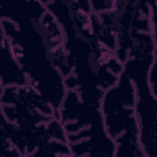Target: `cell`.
Segmentation results:
<instances>
[{"mask_svg":"<svg viewBox=\"0 0 157 157\" xmlns=\"http://www.w3.org/2000/svg\"><path fill=\"white\" fill-rule=\"evenodd\" d=\"M1 87L28 84L26 76L15 59L8 40L1 33Z\"/></svg>","mask_w":157,"mask_h":157,"instance_id":"obj_4","label":"cell"},{"mask_svg":"<svg viewBox=\"0 0 157 157\" xmlns=\"http://www.w3.org/2000/svg\"><path fill=\"white\" fill-rule=\"evenodd\" d=\"M100 110L105 131L116 145L115 157H145L139 141L136 90L124 72L104 93Z\"/></svg>","mask_w":157,"mask_h":157,"instance_id":"obj_2","label":"cell"},{"mask_svg":"<svg viewBox=\"0 0 157 157\" xmlns=\"http://www.w3.org/2000/svg\"><path fill=\"white\" fill-rule=\"evenodd\" d=\"M1 116L19 127H34L55 118L56 111L31 85H12L1 87Z\"/></svg>","mask_w":157,"mask_h":157,"instance_id":"obj_3","label":"cell"},{"mask_svg":"<svg viewBox=\"0 0 157 157\" xmlns=\"http://www.w3.org/2000/svg\"><path fill=\"white\" fill-rule=\"evenodd\" d=\"M56 117L61 123L72 156L115 157L116 145L107 133L99 107L67 90Z\"/></svg>","mask_w":157,"mask_h":157,"instance_id":"obj_1","label":"cell"}]
</instances>
